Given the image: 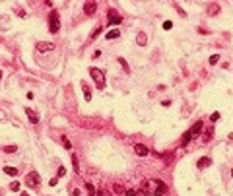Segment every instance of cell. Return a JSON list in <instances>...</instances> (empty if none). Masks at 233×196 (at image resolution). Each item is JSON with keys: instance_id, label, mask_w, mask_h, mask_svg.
I'll use <instances>...</instances> for the list:
<instances>
[{"instance_id": "cell-1", "label": "cell", "mask_w": 233, "mask_h": 196, "mask_svg": "<svg viewBox=\"0 0 233 196\" xmlns=\"http://www.w3.org/2000/svg\"><path fill=\"white\" fill-rule=\"evenodd\" d=\"M89 76L93 78V82H95V85H97L99 89L105 88V74H103V70H99V68L91 66V68H89Z\"/></svg>"}, {"instance_id": "cell-16", "label": "cell", "mask_w": 233, "mask_h": 196, "mask_svg": "<svg viewBox=\"0 0 233 196\" xmlns=\"http://www.w3.org/2000/svg\"><path fill=\"white\" fill-rule=\"evenodd\" d=\"M84 97H85V101H91V91H89L88 84H84Z\"/></svg>"}, {"instance_id": "cell-30", "label": "cell", "mask_w": 233, "mask_h": 196, "mask_svg": "<svg viewBox=\"0 0 233 196\" xmlns=\"http://www.w3.org/2000/svg\"><path fill=\"white\" fill-rule=\"evenodd\" d=\"M144 196H163V194H157V192H154V194H144Z\"/></svg>"}, {"instance_id": "cell-22", "label": "cell", "mask_w": 233, "mask_h": 196, "mask_svg": "<svg viewBox=\"0 0 233 196\" xmlns=\"http://www.w3.org/2000/svg\"><path fill=\"white\" fill-rule=\"evenodd\" d=\"M218 60H220V55H212L210 56V64H216Z\"/></svg>"}, {"instance_id": "cell-17", "label": "cell", "mask_w": 233, "mask_h": 196, "mask_svg": "<svg viewBox=\"0 0 233 196\" xmlns=\"http://www.w3.org/2000/svg\"><path fill=\"white\" fill-rule=\"evenodd\" d=\"M72 167H74V173H80V165H78V157H76V153H72Z\"/></svg>"}, {"instance_id": "cell-29", "label": "cell", "mask_w": 233, "mask_h": 196, "mask_svg": "<svg viewBox=\"0 0 233 196\" xmlns=\"http://www.w3.org/2000/svg\"><path fill=\"white\" fill-rule=\"evenodd\" d=\"M64 173H66V169H64V167H58V177H62Z\"/></svg>"}, {"instance_id": "cell-32", "label": "cell", "mask_w": 233, "mask_h": 196, "mask_svg": "<svg viewBox=\"0 0 233 196\" xmlns=\"http://www.w3.org/2000/svg\"><path fill=\"white\" fill-rule=\"evenodd\" d=\"M0 78H2V70H0Z\"/></svg>"}, {"instance_id": "cell-10", "label": "cell", "mask_w": 233, "mask_h": 196, "mask_svg": "<svg viewBox=\"0 0 233 196\" xmlns=\"http://www.w3.org/2000/svg\"><path fill=\"white\" fill-rule=\"evenodd\" d=\"M210 165H212V159L206 157V156L200 157L198 161H196V167H198V169H206V167H210Z\"/></svg>"}, {"instance_id": "cell-20", "label": "cell", "mask_w": 233, "mask_h": 196, "mask_svg": "<svg viewBox=\"0 0 233 196\" xmlns=\"http://www.w3.org/2000/svg\"><path fill=\"white\" fill-rule=\"evenodd\" d=\"M118 62H121V66L124 68V72H130V68H128V64H126V60H124V58H118Z\"/></svg>"}, {"instance_id": "cell-31", "label": "cell", "mask_w": 233, "mask_h": 196, "mask_svg": "<svg viewBox=\"0 0 233 196\" xmlns=\"http://www.w3.org/2000/svg\"><path fill=\"white\" fill-rule=\"evenodd\" d=\"M22 196H31V194H27V192H22Z\"/></svg>"}, {"instance_id": "cell-3", "label": "cell", "mask_w": 233, "mask_h": 196, "mask_svg": "<svg viewBox=\"0 0 233 196\" xmlns=\"http://www.w3.org/2000/svg\"><path fill=\"white\" fill-rule=\"evenodd\" d=\"M25 183H27L29 186H39V183H41L39 173H37V171H31V173L25 177Z\"/></svg>"}, {"instance_id": "cell-6", "label": "cell", "mask_w": 233, "mask_h": 196, "mask_svg": "<svg viewBox=\"0 0 233 196\" xmlns=\"http://www.w3.org/2000/svg\"><path fill=\"white\" fill-rule=\"evenodd\" d=\"M202 128H204V122H202V120H198V122H196V124L193 126V128H189L190 136H193V138H198V136H200V132H202Z\"/></svg>"}, {"instance_id": "cell-4", "label": "cell", "mask_w": 233, "mask_h": 196, "mask_svg": "<svg viewBox=\"0 0 233 196\" xmlns=\"http://www.w3.org/2000/svg\"><path fill=\"white\" fill-rule=\"evenodd\" d=\"M107 14H109V25H118V23L122 22V18L117 14L115 10H113V8H109V12H107Z\"/></svg>"}, {"instance_id": "cell-23", "label": "cell", "mask_w": 233, "mask_h": 196, "mask_svg": "<svg viewBox=\"0 0 233 196\" xmlns=\"http://www.w3.org/2000/svg\"><path fill=\"white\" fill-rule=\"evenodd\" d=\"M218 118H220V113H218V111H216V113H212V117H210V120H212V122H216Z\"/></svg>"}, {"instance_id": "cell-7", "label": "cell", "mask_w": 233, "mask_h": 196, "mask_svg": "<svg viewBox=\"0 0 233 196\" xmlns=\"http://www.w3.org/2000/svg\"><path fill=\"white\" fill-rule=\"evenodd\" d=\"M134 152H136V156L146 157L150 153V150H148V146H144V144H136V146H134Z\"/></svg>"}, {"instance_id": "cell-25", "label": "cell", "mask_w": 233, "mask_h": 196, "mask_svg": "<svg viewBox=\"0 0 233 196\" xmlns=\"http://www.w3.org/2000/svg\"><path fill=\"white\" fill-rule=\"evenodd\" d=\"M124 194H126V196H136L138 190H124Z\"/></svg>"}, {"instance_id": "cell-2", "label": "cell", "mask_w": 233, "mask_h": 196, "mask_svg": "<svg viewBox=\"0 0 233 196\" xmlns=\"http://www.w3.org/2000/svg\"><path fill=\"white\" fill-rule=\"evenodd\" d=\"M58 29H60V16L56 10H52L49 14V31L51 33H58Z\"/></svg>"}, {"instance_id": "cell-21", "label": "cell", "mask_w": 233, "mask_h": 196, "mask_svg": "<svg viewBox=\"0 0 233 196\" xmlns=\"http://www.w3.org/2000/svg\"><path fill=\"white\" fill-rule=\"evenodd\" d=\"M10 190H14V192H18V190H19V183H18V181H14V183H12V185H10Z\"/></svg>"}, {"instance_id": "cell-27", "label": "cell", "mask_w": 233, "mask_h": 196, "mask_svg": "<svg viewBox=\"0 0 233 196\" xmlns=\"http://www.w3.org/2000/svg\"><path fill=\"white\" fill-rule=\"evenodd\" d=\"M99 33H101V27H97V29H95V31H93V33H91V39H95V37H97V35H99Z\"/></svg>"}, {"instance_id": "cell-24", "label": "cell", "mask_w": 233, "mask_h": 196, "mask_svg": "<svg viewBox=\"0 0 233 196\" xmlns=\"http://www.w3.org/2000/svg\"><path fill=\"white\" fill-rule=\"evenodd\" d=\"M171 27H173V23H171V22H163V29H167V31H169Z\"/></svg>"}, {"instance_id": "cell-15", "label": "cell", "mask_w": 233, "mask_h": 196, "mask_svg": "<svg viewBox=\"0 0 233 196\" xmlns=\"http://www.w3.org/2000/svg\"><path fill=\"white\" fill-rule=\"evenodd\" d=\"M2 152L4 153H16V152H18V146H4Z\"/></svg>"}, {"instance_id": "cell-14", "label": "cell", "mask_w": 233, "mask_h": 196, "mask_svg": "<svg viewBox=\"0 0 233 196\" xmlns=\"http://www.w3.org/2000/svg\"><path fill=\"white\" fill-rule=\"evenodd\" d=\"M105 37H107L109 41H113V39H118V37H121V31H118V29H111L107 35H105Z\"/></svg>"}, {"instance_id": "cell-19", "label": "cell", "mask_w": 233, "mask_h": 196, "mask_svg": "<svg viewBox=\"0 0 233 196\" xmlns=\"http://www.w3.org/2000/svg\"><path fill=\"white\" fill-rule=\"evenodd\" d=\"M62 144H64V148H66L68 152H70V150H72V144H70V140H68L66 136H62Z\"/></svg>"}, {"instance_id": "cell-9", "label": "cell", "mask_w": 233, "mask_h": 196, "mask_svg": "<svg viewBox=\"0 0 233 196\" xmlns=\"http://www.w3.org/2000/svg\"><path fill=\"white\" fill-rule=\"evenodd\" d=\"M25 115L29 117V122H31V124H37V122H39V115H37V113L33 111V109L25 107Z\"/></svg>"}, {"instance_id": "cell-13", "label": "cell", "mask_w": 233, "mask_h": 196, "mask_svg": "<svg viewBox=\"0 0 233 196\" xmlns=\"http://www.w3.org/2000/svg\"><path fill=\"white\" fill-rule=\"evenodd\" d=\"M190 140H193V136H190V132H189V130H187V132L183 134V140H181V146H183V148H187V146H189V142H190Z\"/></svg>"}, {"instance_id": "cell-5", "label": "cell", "mask_w": 233, "mask_h": 196, "mask_svg": "<svg viewBox=\"0 0 233 196\" xmlns=\"http://www.w3.org/2000/svg\"><path fill=\"white\" fill-rule=\"evenodd\" d=\"M152 185L155 186V192H157V194H165V192H167L165 183H163V181H159V179H154V181H152Z\"/></svg>"}, {"instance_id": "cell-12", "label": "cell", "mask_w": 233, "mask_h": 196, "mask_svg": "<svg viewBox=\"0 0 233 196\" xmlns=\"http://www.w3.org/2000/svg\"><path fill=\"white\" fill-rule=\"evenodd\" d=\"M136 43L140 45V47H144V45L148 43V35H146L144 31H140V33H138V37H136Z\"/></svg>"}, {"instance_id": "cell-33", "label": "cell", "mask_w": 233, "mask_h": 196, "mask_svg": "<svg viewBox=\"0 0 233 196\" xmlns=\"http://www.w3.org/2000/svg\"><path fill=\"white\" fill-rule=\"evenodd\" d=\"M231 177H233V169H231Z\"/></svg>"}, {"instance_id": "cell-26", "label": "cell", "mask_w": 233, "mask_h": 196, "mask_svg": "<svg viewBox=\"0 0 233 196\" xmlns=\"http://www.w3.org/2000/svg\"><path fill=\"white\" fill-rule=\"evenodd\" d=\"M97 196H111V194H109L107 190H101V189H99V190H97Z\"/></svg>"}, {"instance_id": "cell-28", "label": "cell", "mask_w": 233, "mask_h": 196, "mask_svg": "<svg viewBox=\"0 0 233 196\" xmlns=\"http://www.w3.org/2000/svg\"><path fill=\"white\" fill-rule=\"evenodd\" d=\"M115 192H124V189L121 185H115Z\"/></svg>"}, {"instance_id": "cell-8", "label": "cell", "mask_w": 233, "mask_h": 196, "mask_svg": "<svg viewBox=\"0 0 233 196\" xmlns=\"http://www.w3.org/2000/svg\"><path fill=\"white\" fill-rule=\"evenodd\" d=\"M95 10H97V2H85L84 4V12L88 16H93V14H95Z\"/></svg>"}, {"instance_id": "cell-11", "label": "cell", "mask_w": 233, "mask_h": 196, "mask_svg": "<svg viewBox=\"0 0 233 196\" xmlns=\"http://www.w3.org/2000/svg\"><path fill=\"white\" fill-rule=\"evenodd\" d=\"M37 49L39 52H45V51H52V49H55V43H37Z\"/></svg>"}, {"instance_id": "cell-18", "label": "cell", "mask_w": 233, "mask_h": 196, "mask_svg": "<svg viewBox=\"0 0 233 196\" xmlns=\"http://www.w3.org/2000/svg\"><path fill=\"white\" fill-rule=\"evenodd\" d=\"M4 173H6V175H12V177H16V175H18V169H16V167H4Z\"/></svg>"}]
</instances>
